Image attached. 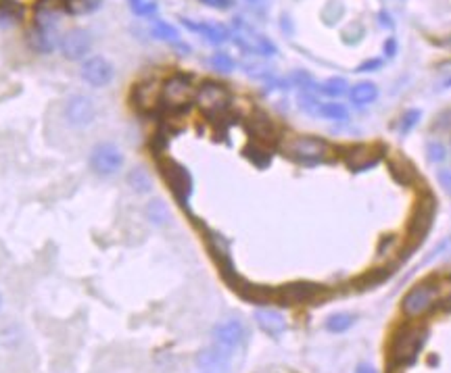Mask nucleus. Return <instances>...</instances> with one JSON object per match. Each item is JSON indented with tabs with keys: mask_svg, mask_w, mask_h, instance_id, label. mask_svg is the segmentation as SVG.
Instances as JSON below:
<instances>
[{
	"mask_svg": "<svg viewBox=\"0 0 451 373\" xmlns=\"http://www.w3.org/2000/svg\"><path fill=\"white\" fill-rule=\"evenodd\" d=\"M195 102H197V107H199L205 115L218 117V115H222V113L230 107V92H228L222 84L205 82V84L197 90Z\"/></svg>",
	"mask_w": 451,
	"mask_h": 373,
	"instance_id": "20e7f679",
	"label": "nucleus"
},
{
	"mask_svg": "<svg viewBox=\"0 0 451 373\" xmlns=\"http://www.w3.org/2000/svg\"><path fill=\"white\" fill-rule=\"evenodd\" d=\"M134 100L140 109L144 111H150V109H155L157 102L161 100V88H157V84L153 82H146V84H140L136 86L134 90Z\"/></svg>",
	"mask_w": 451,
	"mask_h": 373,
	"instance_id": "6ab92c4d",
	"label": "nucleus"
},
{
	"mask_svg": "<svg viewBox=\"0 0 451 373\" xmlns=\"http://www.w3.org/2000/svg\"><path fill=\"white\" fill-rule=\"evenodd\" d=\"M436 177H439V183L445 188V192L451 194V169H441Z\"/></svg>",
	"mask_w": 451,
	"mask_h": 373,
	"instance_id": "f704fd0d",
	"label": "nucleus"
},
{
	"mask_svg": "<svg viewBox=\"0 0 451 373\" xmlns=\"http://www.w3.org/2000/svg\"><path fill=\"white\" fill-rule=\"evenodd\" d=\"M249 3H253V0H249Z\"/></svg>",
	"mask_w": 451,
	"mask_h": 373,
	"instance_id": "79ce46f5",
	"label": "nucleus"
},
{
	"mask_svg": "<svg viewBox=\"0 0 451 373\" xmlns=\"http://www.w3.org/2000/svg\"><path fill=\"white\" fill-rule=\"evenodd\" d=\"M284 152L299 163L314 165L328 156V144L314 136H299V138H290L284 144Z\"/></svg>",
	"mask_w": 451,
	"mask_h": 373,
	"instance_id": "f03ea898",
	"label": "nucleus"
},
{
	"mask_svg": "<svg viewBox=\"0 0 451 373\" xmlns=\"http://www.w3.org/2000/svg\"><path fill=\"white\" fill-rule=\"evenodd\" d=\"M247 338V329L242 325V321L238 319H228L224 323H218L213 327V344L226 348V350H236Z\"/></svg>",
	"mask_w": 451,
	"mask_h": 373,
	"instance_id": "ddd939ff",
	"label": "nucleus"
},
{
	"mask_svg": "<svg viewBox=\"0 0 451 373\" xmlns=\"http://www.w3.org/2000/svg\"><path fill=\"white\" fill-rule=\"evenodd\" d=\"M211 65L215 71H222V73H230L234 69V61L230 59V55L226 53H220V55H213L211 57Z\"/></svg>",
	"mask_w": 451,
	"mask_h": 373,
	"instance_id": "72a5a7b5",
	"label": "nucleus"
},
{
	"mask_svg": "<svg viewBox=\"0 0 451 373\" xmlns=\"http://www.w3.org/2000/svg\"><path fill=\"white\" fill-rule=\"evenodd\" d=\"M395 51H397V44H395V40H393V38H389V42L384 44V53H387L389 57H393V55H395Z\"/></svg>",
	"mask_w": 451,
	"mask_h": 373,
	"instance_id": "4c0bfd02",
	"label": "nucleus"
},
{
	"mask_svg": "<svg viewBox=\"0 0 451 373\" xmlns=\"http://www.w3.org/2000/svg\"><path fill=\"white\" fill-rule=\"evenodd\" d=\"M96 117V109L90 96L76 94L65 102V119L71 127H88Z\"/></svg>",
	"mask_w": 451,
	"mask_h": 373,
	"instance_id": "6e6552de",
	"label": "nucleus"
},
{
	"mask_svg": "<svg viewBox=\"0 0 451 373\" xmlns=\"http://www.w3.org/2000/svg\"><path fill=\"white\" fill-rule=\"evenodd\" d=\"M153 36L159 38V40H166V42H172V44H180V34L174 26L166 24V21H155L153 24Z\"/></svg>",
	"mask_w": 451,
	"mask_h": 373,
	"instance_id": "bb28decb",
	"label": "nucleus"
},
{
	"mask_svg": "<svg viewBox=\"0 0 451 373\" xmlns=\"http://www.w3.org/2000/svg\"><path fill=\"white\" fill-rule=\"evenodd\" d=\"M349 96H351V102L355 107H366V104H370V102H374L378 98V86L372 84V82H360V84L353 86Z\"/></svg>",
	"mask_w": 451,
	"mask_h": 373,
	"instance_id": "aec40b11",
	"label": "nucleus"
},
{
	"mask_svg": "<svg viewBox=\"0 0 451 373\" xmlns=\"http://www.w3.org/2000/svg\"><path fill=\"white\" fill-rule=\"evenodd\" d=\"M130 9L138 17H150L157 11L155 0H130Z\"/></svg>",
	"mask_w": 451,
	"mask_h": 373,
	"instance_id": "7c9ffc66",
	"label": "nucleus"
},
{
	"mask_svg": "<svg viewBox=\"0 0 451 373\" xmlns=\"http://www.w3.org/2000/svg\"><path fill=\"white\" fill-rule=\"evenodd\" d=\"M432 217H434V201L426 199V201L418 203V209H416V213L412 217V224H409V236L412 238H422L428 232Z\"/></svg>",
	"mask_w": 451,
	"mask_h": 373,
	"instance_id": "dca6fc26",
	"label": "nucleus"
},
{
	"mask_svg": "<svg viewBox=\"0 0 451 373\" xmlns=\"http://www.w3.org/2000/svg\"><path fill=\"white\" fill-rule=\"evenodd\" d=\"M322 286L316 284H306V282H299V284H290L284 286L276 296L282 298L286 304H301V302H312L322 294Z\"/></svg>",
	"mask_w": 451,
	"mask_h": 373,
	"instance_id": "2eb2a0df",
	"label": "nucleus"
},
{
	"mask_svg": "<svg viewBox=\"0 0 451 373\" xmlns=\"http://www.w3.org/2000/svg\"><path fill=\"white\" fill-rule=\"evenodd\" d=\"M201 3L213 9H228L232 5V0H201Z\"/></svg>",
	"mask_w": 451,
	"mask_h": 373,
	"instance_id": "e433bc0d",
	"label": "nucleus"
},
{
	"mask_svg": "<svg viewBox=\"0 0 451 373\" xmlns=\"http://www.w3.org/2000/svg\"><path fill=\"white\" fill-rule=\"evenodd\" d=\"M420 117H422V113H420L418 109H412V111H407V113L401 117V123H399V134L403 136V134L412 131V129L416 127V123L420 121Z\"/></svg>",
	"mask_w": 451,
	"mask_h": 373,
	"instance_id": "473e14b6",
	"label": "nucleus"
},
{
	"mask_svg": "<svg viewBox=\"0 0 451 373\" xmlns=\"http://www.w3.org/2000/svg\"><path fill=\"white\" fill-rule=\"evenodd\" d=\"M98 3L100 0H65V7L73 15H86L98 9Z\"/></svg>",
	"mask_w": 451,
	"mask_h": 373,
	"instance_id": "c756f323",
	"label": "nucleus"
},
{
	"mask_svg": "<svg viewBox=\"0 0 451 373\" xmlns=\"http://www.w3.org/2000/svg\"><path fill=\"white\" fill-rule=\"evenodd\" d=\"M351 154H353V156H349V165H351V169H355V171H364V169L374 167V165L378 163V154H374V152H372L370 148H366V146L353 148Z\"/></svg>",
	"mask_w": 451,
	"mask_h": 373,
	"instance_id": "412c9836",
	"label": "nucleus"
},
{
	"mask_svg": "<svg viewBox=\"0 0 451 373\" xmlns=\"http://www.w3.org/2000/svg\"><path fill=\"white\" fill-rule=\"evenodd\" d=\"M182 24H184L186 30L201 34L211 44H222V42H226L230 38V32L224 26H218V24H197V21H191V19H182Z\"/></svg>",
	"mask_w": 451,
	"mask_h": 373,
	"instance_id": "a211bd4d",
	"label": "nucleus"
},
{
	"mask_svg": "<svg viewBox=\"0 0 451 373\" xmlns=\"http://www.w3.org/2000/svg\"><path fill=\"white\" fill-rule=\"evenodd\" d=\"M318 115H322L326 119H333V121H347L349 119V111L341 102H320Z\"/></svg>",
	"mask_w": 451,
	"mask_h": 373,
	"instance_id": "b1692460",
	"label": "nucleus"
},
{
	"mask_svg": "<svg viewBox=\"0 0 451 373\" xmlns=\"http://www.w3.org/2000/svg\"><path fill=\"white\" fill-rule=\"evenodd\" d=\"M26 15V9L17 0H0V21L3 24H17Z\"/></svg>",
	"mask_w": 451,
	"mask_h": 373,
	"instance_id": "4be33fe9",
	"label": "nucleus"
},
{
	"mask_svg": "<svg viewBox=\"0 0 451 373\" xmlns=\"http://www.w3.org/2000/svg\"><path fill=\"white\" fill-rule=\"evenodd\" d=\"M0 304H3V296H0Z\"/></svg>",
	"mask_w": 451,
	"mask_h": 373,
	"instance_id": "a19ab883",
	"label": "nucleus"
},
{
	"mask_svg": "<svg viewBox=\"0 0 451 373\" xmlns=\"http://www.w3.org/2000/svg\"><path fill=\"white\" fill-rule=\"evenodd\" d=\"M426 154H428V158H430L432 163H441V161L447 158V146H445L443 142L432 140V142L426 144Z\"/></svg>",
	"mask_w": 451,
	"mask_h": 373,
	"instance_id": "2f4dec72",
	"label": "nucleus"
},
{
	"mask_svg": "<svg viewBox=\"0 0 451 373\" xmlns=\"http://www.w3.org/2000/svg\"><path fill=\"white\" fill-rule=\"evenodd\" d=\"M380 65H382V61H380V59H372V61H366V63H362V65L357 67V71H360V73H366V71L378 69Z\"/></svg>",
	"mask_w": 451,
	"mask_h": 373,
	"instance_id": "c9c22d12",
	"label": "nucleus"
},
{
	"mask_svg": "<svg viewBox=\"0 0 451 373\" xmlns=\"http://www.w3.org/2000/svg\"><path fill=\"white\" fill-rule=\"evenodd\" d=\"M230 365H232V350H226L218 344L207 346L197 354L199 373H230Z\"/></svg>",
	"mask_w": 451,
	"mask_h": 373,
	"instance_id": "0eeeda50",
	"label": "nucleus"
},
{
	"mask_svg": "<svg viewBox=\"0 0 451 373\" xmlns=\"http://www.w3.org/2000/svg\"><path fill=\"white\" fill-rule=\"evenodd\" d=\"M127 183L132 185V188H134L136 192H140V194H144V192H148L150 188H153V183H150V177H148L142 169H134V171H130V175H127Z\"/></svg>",
	"mask_w": 451,
	"mask_h": 373,
	"instance_id": "cd10ccee",
	"label": "nucleus"
},
{
	"mask_svg": "<svg viewBox=\"0 0 451 373\" xmlns=\"http://www.w3.org/2000/svg\"><path fill=\"white\" fill-rule=\"evenodd\" d=\"M90 167L98 175H113L123 167V152L111 142H100L90 152Z\"/></svg>",
	"mask_w": 451,
	"mask_h": 373,
	"instance_id": "39448f33",
	"label": "nucleus"
},
{
	"mask_svg": "<svg viewBox=\"0 0 451 373\" xmlns=\"http://www.w3.org/2000/svg\"><path fill=\"white\" fill-rule=\"evenodd\" d=\"M347 88L349 86H347V82L343 78H330V80H326L324 84L318 86V90L322 94H326V96H343L347 92Z\"/></svg>",
	"mask_w": 451,
	"mask_h": 373,
	"instance_id": "c85d7f7f",
	"label": "nucleus"
},
{
	"mask_svg": "<svg viewBox=\"0 0 451 373\" xmlns=\"http://www.w3.org/2000/svg\"><path fill=\"white\" fill-rule=\"evenodd\" d=\"M234 28H236L234 40H236V44H238L242 51H247V53H251V55H259V57H272V55H276V46H274L265 36L257 34L253 28L245 26L240 19H236Z\"/></svg>",
	"mask_w": 451,
	"mask_h": 373,
	"instance_id": "423d86ee",
	"label": "nucleus"
},
{
	"mask_svg": "<svg viewBox=\"0 0 451 373\" xmlns=\"http://www.w3.org/2000/svg\"><path fill=\"white\" fill-rule=\"evenodd\" d=\"M434 298H436V286L428 284V282L420 284V286L412 288L407 292V296L403 298V304H401L403 313L407 317H420V315H424L432 307Z\"/></svg>",
	"mask_w": 451,
	"mask_h": 373,
	"instance_id": "1a4fd4ad",
	"label": "nucleus"
},
{
	"mask_svg": "<svg viewBox=\"0 0 451 373\" xmlns=\"http://www.w3.org/2000/svg\"><path fill=\"white\" fill-rule=\"evenodd\" d=\"M57 44H59V40H57L53 26L34 24V28L28 32V46L38 55H51L57 48Z\"/></svg>",
	"mask_w": 451,
	"mask_h": 373,
	"instance_id": "4468645a",
	"label": "nucleus"
},
{
	"mask_svg": "<svg viewBox=\"0 0 451 373\" xmlns=\"http://www.w3.org/2000/svg\"><path fill=\"white\" fill-rule=\"evenodd\" d=\"M355 373H376V369L372 365H368V363H362V365H357Z\"/></svg>",
	"mask_w": 451,
	"mask_h": 373,
	"instance_id": "58836bf2",
	"label": "nucleus"
},
{
	"mask_svg": "<svg viewBox=\"0 0 451 373\" xmlns=\"http://www.w3.org/2000/svg\"><path fill=\"white\" fill-rule=\"evenodd\" d=\"M426 342L424 327H403L395 334L391 342V356L397 365H409L416 361L418 352Z\"/></svg>",
	"mask_w": 451,
	"mask_h": 373,
	"instance_id": "f257e3e1",
	"label": "nucleus"
},
{
	"mask_svg": "<svg viewBox=\"0 0 451 373\" xmlns=\"http://www.w3.org/2000/svg\"><path fill=\"white\" fill-rule=\"evenodd\" d=\"M163 175H166V179H168V183H170V188L174 190V194L178 197V201L186 205L188 199H191V194H193V179H191V173H188L182 165H178V163H174V161H168V163L163 165Z\"/></svg>",
	"mask_w": 451,
	"mask_h": 373,
	"instance_id": "f8f14e48",
	"label": "nucleus"
},
{
	"mask_svg": "<svg viewBox=\"0 0 451 373\" xmlns=\"http://www.w3.org/2000/svg\"><path fill=\"white\" fill-rule=\"evenodd\" d=\"M80 75L92 88H105L107 84H111V80L115 75V69H113V65L105 57L94 55V57H90V59L84 61V65L80 69Z\"/></svg>",
	"mask_w": 451,
	"mask_h": 373,
	"instance_id": "9b49d317",
	"label": "nucleus"
},
{
	"mask_svg": "<svg viewBox=\"0 0 451 373\" xmlns=\"http://www.w3.org/2000/svg\"><path fill=\"white\" fill-rule=\"evenodd\" d=\"M441 309H443V311H451V294L441 302Z\"/></svg>",
	"mask_w": 451,
	"mask_h": 373,
	"instance_id": "ea45409f",
	"label": "nucleus"
},
{
	"mask_svg": "<svg viewBox=\"0 0 451 373\" xmlns=\"http://www.w3.org/2000/svg\"><path fill=\"white\" fill-rule=\"evenodd\" d=\"M353 325V315L349 313H335L326 319V329L333 334H343Z\"/></svg>",
	"mask_w": 451,
	"mask_h": 373,
	"instance_id": "a878e982",
	"label": "nucleus"
},
{
	"mask_svg": "<svg viewBox=\"0 0 451 373\" xmlns=\"http://www.w3.org/2000/svg\"><path fill=\"white\" fill-rule=\"evenodd\" d=\"M195 96H197V88L191 84L186 75H172L161 86V102L174 111L186 109L195 100Z\"/></svg>",
	"mask_w": 451,
	"mask_h": 373,
	"instance_id": "7ed1b4c3",
	"label": "nucleus"
},
{
	"mask_svg": "<svg viewBox=\"0 0 451 373\" xmlns=\"http://www.w3.org/2000/svg\"><path fill=\"white\" fill-rule=\"evenodd\" d=\"M255 321H257V325L267 336L276 338V336H282L286 331V319L278 311H274V309H259V311H255Z\"/></svg>",
	"mask_w": 451,
	"mask_h": 373,
	"instance_id": "f3484780",
	"label": "nucleus"
},
{
	"mask_svg": "<svg viewBox=\"0 0 451 373\" xmlns=\"http://www.w3.org/2000/svg\"><path fill=\"white\" fill-rule=\"evenodd\" d=\"M249 127H251L253 136L259 140H274V136H276V127H274L272 119H267L265 115H255L251 119Z\"/></svg>",
	"mask_w": 451,
	"mask_h": 373,
	"instance_id": "5701e85b",
	"label": "nucleus"
},
{
	"mask_svg": "<svg viewBox=\"0 0 451 373\" xmlns=\"http://www.w3.org/2000/svg\"><path fill=\"white\" fill-rule=\"evenodd\" d=\"M146 217L155 226H166L170 221V211L161 201H153V203L146 205Z\"/></svg>",
	"mask_w": 451,
	"mask_h": 373,
	"instance_id": "393cba45",
	"label": "nucleus"
},
{
	"mask_svg": "<svg viewBox=\"0 0 451 373\" xmlns=\"http://www.w3.org/2000/svg\"><path fill=\"white\" fill-rule=\"evenodd\" d=\"M92 48V36L86 30H69L59 40V51L67 61H80L84 59Z\"/></svg>",
	"mask_w": 451,
	"mask_h": 373,
	"instance_id": "9d476101",
	"label": "nucleus"
}]
</instances>
